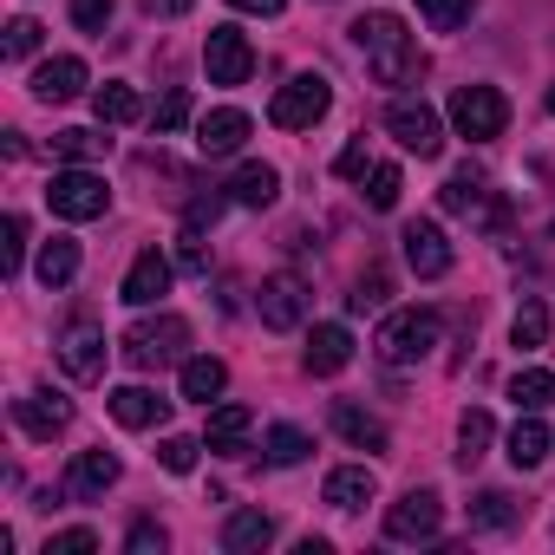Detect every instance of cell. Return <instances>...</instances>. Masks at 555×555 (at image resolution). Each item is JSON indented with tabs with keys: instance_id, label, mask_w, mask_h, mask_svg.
<instances>
[{
	"instance_id": "3957f363",
	"label": "cell",
	"mask_w": 555,
	"mask_h": 555,
	"mask_svg": "<svg viewBox=\"0 0 555 555\" xmlns=\"http://www.w3.org/2000/svg\"><path fill=\"white\" fill-rule=\"evenodd\" d=\"M47 209L60 216V222H99L105 209H112V190H105V177L99 170H53V183H47Z\"/></svg>"
},
{
	"instance_id": "681fc988",
	"label": "cell",
	"mask_w": 555,
	"mask_h": 555,
	"mask_svg": "<svg viewBox=\"0 0 555 555\" xmlns=\"http://www.w3.org/2000/svg\"><path fill=\"white\" fill-rule=\"evenodd\" d=\"M144 8H151V14H164V21H183L196 0H144Z\"/></svg>"
},
{
	"instance_id": "74e56055",
	"label": "cell",
	"mask_w": 555,
	"mask_h": 555,
	"mask_svg": "<svg viewBox=\"0 0 555 555\" xmlns=\"http://www.w3.org/2000/svg\"><path fill=\"white\" fill-rule=\"evenodd\" d=\"M0 53H8V60H34L40 53V27L21 14V21H8V40H0Z\"/></svg>"
},
{
	"instance_id": "7bdbcfd3",
	"label": "cell",
	"mask_w": 555,
	"mask_h": 555,
	"mask_svg": "<svg viewBox=\"0 0 555 555\" xmlns=\"http://www.w3.org/2000/svg\"><path fill=\"white\" fill-rule=\"evenodd\" d=\"M216 216H222V196H216V190H203V196H190V209H183V229H190V235H203Z\"/></svg>"
},
{
	"instance_id": "d4e9b609",
	"label": "cell",
	"mask_w": 555,
	"mask_h": 555,
	"mask_svg": "<svg viewBox=\"0 0 555 555\" xmlns=\"http://www.w3.org/2000/svg\"><path fill=\"white\" fill-rule=\"evenodd\" d=\"M34 274H40V288H66L73 274H79V242H73V235H53V242H40V261H34Z\"/></svg>"
},
{
	"instance_id": "7dc6e473",
	"label": "cell",
	"mask_w": 555,
	"mask_h": 555,
	"mask_svg": "<svg viewBox=\"0 0 555 555\" xmlns=\"http://www.w3.org/2000/svg\"><path fill=\"white\" fill-rule=\"evenodd\" d=\"M334 170H340V177H366V170H373V164H366V144L353 138V144H347V151L334 157Z\"/></svg>"
},
{
	"instance_id": "ee69618b",
	"label": "cell",
	"mask_w": 555,
	"mask_h": 555,
	"mask_svg": "<svg viewBox=\"0 0 555 555\" xmlns=\"http://www.w3.org/2000/svg\"><path fill=\"white\" fill-rule=\"evenodd\" d=\"M92 548H99L92 529H60V535H47V555H92Z\"/></svg>"
},
{
	"instance_id": "83f0119b",
	"label": "cell",
	"mask_w": 555,
	"mask_h": 555,
	"mask_svg": "<svg viewBox=\"0 0 555 555\" xmlns=\"http://www.w3.org/2000/svg\"><path fill=\"white\" fill-rule=\"evenodd\" d=\"M542 457H548V425L529 412V418H516V431H509V464H516V470H535Z\"/></svg>"
},
{
	"instance_id": "1f68e13d",
	"label": "cell",
	"mask_w": 555,
	"mask_h": 555,
	"mask_svg": "<svg viewBox=\"0 0 555 555\" xmlns=\"http://www.w3.org/2000/svg\"><path fill=\"white\" fill-rule=\"evenodd\" d=\"M522 516V503L509 496V490H483L477 503H470V529H509Z\"/></svg>"
},
{
	"instance_id": "7402d4cb",
	"label": "cell",
	"mask_w": 555,
	"mask_h": 555,
	"mask_svg": "<svg viewBox=\"0 0 555 555\" xmlns=\"http://www.w3.org/2000/svg\"><path fill=\"white\" fill-rule=\"evenodd\" d=\"M248 431H255V412L229 399V405H216V412H209V431H203V444H209V451H222V457H235V451L248 444Z\"/></svg>"
},
{
	"instance_id": "816d5d0a",
	"label": "cell",
	"mask_w": 555,
	"mask_h": 555,
	"mask_svg": "<svg viewBox=\"0 0 555 555\" xmlns=\"http://www.w3.org/2000/svg\"><path fill=\"white\" fill-rule=\"evenodd\" d=\"M548 112H555V86H548Z\"/></svg>"
},
{
	"instance_id": "7a4b0ae2",
	"label": "cell",
	"mask_w": 555,
	"mask_h": 555,
	"mask_svg": "<svg viewBox=\"0 0 555 555\" xmlns=\"http://www.w3.org/2000/svg\"><path fill=\"white\" fill-rule=\"evenodd\" d=\"M438 308H399V314H386V327H379V360L386 366H418L431 347H438Z\"/></svg>"
},
{
	"instance_id": "30bf717a",
	"label": "cell",
	"mask_w": 555,
	"mask_h": 555,
	"mask_svg": "<svg viewBox=\"0 0 555 555\" xmlns=\"http://www.w3.org/2000/svg\"><path fill=\"white\" fill-rule=\"evenodd\" d=\"M60 366H66V379H79V386L105 379V327H99V321H66V327H60Z\"/></svg>"
},
{
	"instance_id": "5b68a950",
	"label": "cell",
	"mask_w": 555,
	"mask_h": 555,
	"mask_svg": "<svg viewBox=\"0 0 555 555\" xmlns=\"http://www.w3.org/2000/svg\"><path fill=\"white\" fill-rule=\"evenodd\" d=\"M327 105H334V86H327L321 73H295L282 92H274L268 118L282 125V131H314V125L327 118Z\"/></svg>"
},
{
	"instance_id": "ac0fdd59",
	"label": "cell",
	"mask_w": 555,
	"mask_h": 555,
	"mask_svg": "<svg viewBox=\"0 0 555 555\" xmlns=\"http://www.w3.org/2000/svg\"><path fill=\"white\" fill-rule=\"evenodd\" d=\"M105 405H112V418H118L125 431H151V425H164V418H170V399H157L151 386H118Z\"/></svg>"
},
{
	"instance_id": "603a6c76",
	"label": "cell",
	"mask_w": 555,
	"mask_h": 555,
	"mask_svg": "<svg viewBox=\"0 0 555 555\" xmlns=\"http://www.w3.org/2000/svg\"><path fill=\"white\" fill-rule=\"evenodd\" d=\"M274 196H282V170L274 164H242L229 177V203H242V209H268Z\"/></svg>"
},
{
	"instance_id": "8fae6325",
	"label": "cell",
	"mask_w": 555,
	"mask_h": 555,
	"mask_svg": "<svg viewBox=\"0 0 555 555\" xmlns=\"http://www.w3.org/2000/svg\"><path fill=\"white\" fill-rule=\"evenodd\" d=\"M438 529H444L438 490H405V496L386 509V535H392V542H438Z\"/></svg>"
},
{
	"instance_id": "9c48e42d",
	"label": "cell",
	"mask_w": 555,
	"mask_h": 555,
	"mask_svg": "<svg viewBox=\"0 0 555 555\" xmlns=\"http://www.w3.org/2000/svg\"><path fill=\"white\" fill-rule=\"evenodd\" d=\"M203 66H209V86H248L255 73V47L242 27H209L203 40Z\"/></svg>"
},
{
	"instance_id": "60d3db41",
	"label": "cell",
	"mask_w": 555,
	"mask_h": 555,
	"mask_svg": "<svg viewBox=\"0 0 555 555\" xmlns=\"http://www.w3.org/2000/svg\"><path fill=\"white\" fill-rule=\"evenodd\" d=\"M379 301H386V274H379V268H366L360 282H353V295H347V308H353V314H366V308H379Z\"/></svg>"
},
{
	"instance_id": "484cf974",
	"label": "cell",
	"mask_w": 555,
	"mask_h": 555,
	"mask_svg": "<svg viewBox=\"0 0 555 555\" xmlns=\"http://www.w3.org/2000/svg\"><path fill=\"white\" fill-rule=\"evenodd\" d=\"M222 386H229V366H222V360H209V353L183 360V399H190V405H209V399H222Z\"/></svg>"
},
{
	"instance_id": "4dcf8cb0",
	"label": "cell",
	"mask_w": 555,
	"mask_h": 555,
	"mask_svg": "<svg viewBox=\"0 0 555 555\" xmlns=\"http://www.w3.org/2000/svg\"><path fill=\"white\" fill-rule=\"evenodd\" d=\"M490 431H496V425H490V412H483V405H470V412L457 418V464H464V470L490 451Z\"/></svg>"
},
{
	"instance_id": "2e32d148",
	"label": "cell",
	"mask_w": 555,
	"mask_h": 555,
	"mask_svg": "<svg viewBox=\"0 0 555 555\" xmlns=\"http://www.w3.org/2000/svg\"><path fill=\"white\" fill-rule=\"evenodd\" d=\"M112 483H118V457H112V451H79L60 490H66L73 503H99V496H105Z\"/></svg>"
},
{
	"instance_id": "ab89813d",
	"label": "cell",
	"mask_w": 555,
	"mask_h": 555,
	"mask_svg": "<svg viewBox=\"0 0 555 555\" xmlns=\"http://www.w3.org/2000/svg\"><path fill=\"white\" fill-rule=\"evenodd\" d=\"M196 451H203L196 438H164V451H157V464H164L170 477H190V470H196Z\"/></svg>"
},
{
	"instance_id": "8d00e7d4",
	"label": "cell",
	"mask_w": 555,
	"mask_h": 555,
	"mask_svg": "<svg viewBox=\"0 0 555 555\" xmlns=\"http://www.w3.org/2000/svg\"><path fill=\"white\" fill-rule=\"evenodd\" d=\"M99 151H105L99 131H60V138H53V157H66V164H86V157H99Z\"/></svg>"
},
{
	"instance_id": "836d02e7",
	"label": "cell",
	"mask_w": 555,
	"mask_h": 555,
	"mask_svg": "<svg viewBox=\"0 0 555 555\" xmlns=\"http://www.w3.org/2000/svg\"><path fill=\"white\" fill-rule=\"evenodd\" d=\"M542 340H548V308H542V301H522V308H516V321H509V347L535 353Z\"/></svg>"
},
{
	"instance_id": "e0dca14e",
	"label": "cell",
	"mask_w": 555,
	"mask_h": 555,
	"mask_svg": "<svg viewBox=\"0 0 555 555\" xmlns=\"http://www.w3.org/2000/svg\"><path fill=\"white\" fill-rule=\"evenodd\" d=\"M347 360H353V334H347L340 321H321V327L308 334V353H301V366H308L314 379H334Z\"/></svg>"
},
{
	"instance_id": "bcb514c9",
	"label": "cell",
	"mask_w": 555,
	"mask_h": 555,
	"mask_svg": "<svg viewBox=\"0 0 555 555\" xmlns=\"http://www.w3.org/2000/svg\"><path fill=\"white\" fill-rule=\"evenodd\" d=\"M21 255H27V222H21V216H8V242H0V261L21 268Z\"/></svg>"
},
{
	"instance_id": "b9f144b4",
	"label": "cell",
	"mask_w": 555,
	"mask_h": 555,
	"mask_svg": "<svg viewBox=\"0 0 555 555\" xmlns=\"http://www.w3.org/2000/svg\"><path fill=\"white\" fill-rule=\"evenodd\" d=\"M112 8H118V0H73V27H79V34H105Z\"/></svg>"
},
{
	"instance_id": "6da1fadb",
	"label": "cell",
	"mask_w": 555,
	"mask_h": 555,
	"mask_svg": "<svg viewBox=\"0 0 555 555\" xmlns=\"http://www.w3.org/2000/svg\"><path fill=\"white\" fill-rule=\"evenodd\" d=\"M353 47H360L366 73H373L379 86H405V79H418V40L405 34L399 14H366V21H353Z\"/></svg>"
},
{
	"instance_id": "44dd1931",
	"label": "cell",
	"mask_w": 555,
	"mask_h": 555,
	"mask_svg": "<svg viewBox=\"0 0 555 555\" xmlns=\"http://www.w3.org/2000/svg\"><path fill=\"white\" fill-rule=\"evenodd\" d=\"M274 542V516L268 509H229V522H222V548L229 555H261Z\"/></svg>"
},
{
	"instance_id": "9a60e30c",
	"label": "cell",
	"mask_w": 555,
	"mask_h": 555,
	"mask_svg": "<svg viewBox=\"0 0 555 555\" xmlns=\"http://www.w3.org/2000/svg\"><path fill=\"white\" fill-rule=\"evenodd\" d=\"M14 425L27 431V438H40V444H53L66 425H73V405L60 399V392H27V399H14Z\"/></svg>"
},
{
	"instance_id": "52a82bcc",
	"label": "cell",
	"mask_w": 555,
	"mask_h": 555,
	"mask_svg": "<svg viewBox=\"0 0 555 555\" xmlns=\"http://www.w3.org/2000/svg\"><path fill=\"white\" fill-rule=\"evenodd\" d=\"M386 131H392L412 157H438V151H444V125H438V112H431L425 99H392V105H386Z\"/></svg>"
},
{
	"instance_id": "f6af8a7d",
	"label": "cell",
	"mask_w": 555,
	"mask_h": 555,
	"mask_svg": "<svg viewBox=\"0 0 555 555\" xmlns=\"http://www.w3.org/2000/svg\"><path fill=\"white\" fill-rule=\"evenodd\" d=\"M164 542H170V535H164L157 522H131V535H125L131 555H164Z\"/></svg>"
},
{
	"instance_id": "7c38bea8",
	"label": "cell",
	"mask_w": 555,
	"mask_h": 555,
	"mask_svg": "<svg viewBox=\"0 0 555 555\" xmlns=\"http://www.w3.org/2000/svg\"><path fill=\"white\" fill-rule=\"evenodd\" d=\"M405 268L418 274V282H438V274H451V242L438 222H405Z\"/></svg>"
},
{
	"instance_id": "c3c4849f",
	"label": "cell",
	"mask_w": 555,
	"mask_h": 555,
	"mask_svg": "<svg viewBox=\"0 0 555 555\" xmlns=\"http://www.w3.org/2000/svg\"><path fill=\"white\" fill-rule=\"evenodd\" d=\"M229 8H242V14H261V21H274V14L288 8V0H229Z\"/></svg>"
},
{
	"instance_id": "f546056e",
	"label": "cell",
	"mask_w": 555,
	"mask_h": 555,
	"mask_svg": "<svg viewBox=\"0 0 555 555\" xmlns=\"http://www.w3.org/2000/svg\"><path fill=\"white\" fill-rule=\"evenodd\" d=\"M92 112H99V125H138L144 118V99L131 86H99L92 92Z\"/></svg>"
},
{
	"instance_id": "f907efd6",
	"label": "cell",
	"mask_w": 555,
	"mask_h": 555,
	"mask_svg": "<svg viewBox=\"0 0 555 555\" xmlns=\"http://www.w3.org/2000/svg\"><path fill=\"white\" fill-rule=\"evenodd\" d=\"M177 261H183V268H190V274H203V268H209V255H203V248H196V235H190V242H183V255H177Z\"/></svg>"
},
{
	"instance_id": "f1b7e54d",
	"label": "cell",
	"mask_w": 555,
	"mask_h": 555,
	"mask_svg": "<svg viewBox=\"0 0 555 555\" xmlns=\"http://www.w3.org/2000/svg\"><path fill=\"white\" fill-rule=\"evenodd\" d=\"M308 451H314V438H308L301 425H268V438H261V457H268V464H282V470L301 464Z\"/></svg>"
},
{
	"instance_id": "d590c367",
	"label": "cell",
	"mask_w": 555,
	"mask_h": 555,
	"mask_svg": "<svg viewBox=\"0 0 555 555\" xmlns=\"http://www.w3.org/2000/svg\"><path fill=\"white\" fill-rule=\"evenodd\" d=\"M399 190H405L399 164H373V170H366V203H373V209H392V203H399Z\"/></svg>"
},
{
	"instance_id": "cb8c5ba5",
	"label": "cell",
	"mask_w": 555,
	"mask_h": 555,
	"mask_svg": "<svg viewBox=\"0 0 555 555\" xmlns=\"http://www.w3.org/2000/svg\"><path fill=\"white\" fill-rule=\"evenodd\" d=\"M373 496H379V477H373L366 464H340V470L327 477V503H334V509H366Z\"/></svg>"
},
{
	"instance_id": "5bb4252c",
	"label": "cell",
	"mask_w": 555,
	"mask_h": 555,
	"mask_svg": "<svg viewBox=\"0 0 555 555\" xmlns=\"http://www.w3.org/2000/svg\"><path fill=\"white\" fill-rule=\"evenodd\" d=\"M242 144H248V112L216 105V112L196 118V151H203V157H235Z\"/></svg>"
},
{
	"instance_id": "f35d334b",
	"label": "cell",
	"mask_w": 555,
	"mask_h": 555,
	"mask_svg": "<svg viewBox=\"0 0 555 555\" xmlns=\"http://www.w3.org/2000/svg\"><path fill=\"white\" fill-rule=\"evenodd\" d=\"M151 125H157V131H183V125H190V92H183V86H177V92H164V99H157V112H151Z\"/></svg>"
},
{
	"instance_id": "277c9868",
	"label": "cell",
	"mask_w": 555,
	"mask_h": 555,
	"mask_svg": "<svg viewBox=\"0 0 555 555\" xmlns=\"http://www.w3.org/2000/svg\"><path fill=\"white\" fill-rule=\"evenodd\" d=\"M451 125H457V138L490 144V138H503V125H509V99H503L496 86H457V92H451Z\"/></svg>"
},
{
	"instance_id": "d6a6232c",
	"label": "cell",
	"mask_w": 555,
	"mask_h": 555,
	"mask_svg": "<svg viewBox=\"0 0 555 555\" xmlns=\"http://www.w3.org/2000/svg\"><path fill=\"white\" fill-rule=\"evenodd\" d=\"M509 399H516L522 412H548V405H555V373H542V366L516 373V379H509Z\"/></svg>"
},
{
	"instance_id": "ffe728a7",
	"label": "cell",
	"mask_w": 555,
	"mask_h": 555,
	"mask_svg": "<svg viewBox=\"0 0 555 555\" xmlns=\"http://www.w3.org/2000/svg\"><path fill=\"white\" fill-rule=\"evenodd\" d=\"M438 203H444L451 216H483V222L496 216V209H490V183H483V177H477L470 164L444 177V190H438Z\"/></svg>"
},
{
	"instance_id": "4fadbf2b",
	"label": "cell",
	"mask_w": 555,
	"mask_h": 555,
	"mask_svg": "<svg viewBox=\"0 0 555 555\" xmlns=\"http://www.w3.org/2000/svg\"><path fill=\"white\" fill-rule=\"evenodd\" d=\"M170 274H177V268H170V255H164V248H144V255L125 268V288H118V295H125L131 308H151V301H164V295H170Z\"/></svg>"
},
{
	"instance_id": "8992f818",
	"label": "cell",
	"mask_w": 555,
	"mask_h": 555,
	"mask_svg": "<svg viewBox=\"0 0 555 555\" xmlns=\"http://www.w3.org/2000/svg\"><path fill=\"white\" fill-rule=\"evenodd\" d=\"M183 347H190V321H183V314H157V321H138V327L125 334V360L144 366V373L183 360Z\"/></svg>"
},
{
	"instance_id": "ba28073f",
	"label": "cell",
	"mask_w": 555,
	"mask_h": 555,
	"mask_svg": "<svg viewBox=\"0 0 555 555\" xmlns=\"http://www.w3.org/2000/svg\"><path fill=\"white\" fill-rule=\"evenodd\" d=\"M255 314H261V327H274V334H295V327L308 321V282H301V274H268L261 295H255Z\"/></svg>"
},
{
	"instance_id": "d6986e66",
	"label": "cell",
	"mask_w": 555,
	"mask_h": 555,
	"mask_svg": "<svg viewBox=\"0 0 555 555\" xmlns=\"http://www.w3.org/2000/svg\"><path fill=\"white\" fill-rule=\"evenodd\" d=\"M79 92H86V60H73V53L47 60V66L34 73V99H40V105H66V99H79Z\"/></svg>"
},
{
	"instance_id": "4316f807",
	"label": "cell",
	"mask_w": 555,
	"mask_h": 555,
	"mask_svg": "<svg viewBox=\"0 0 555 555\" xmlns=\"http://www.w3.org/2000/svg\"><path fill=\"white\" fill-rule=\"evenodd\" d=\"M334 431H340L347 444H360V451H386V444H392V438H386V425H379L373 412H360V405H347V399L334 405Z\"/></svg>"
},
{
	"instance_id": "e575fe53",
	"label": "cell",
	"mask_w": 555,
	"mask_h": 555,
	"mask_svg": "<svg viewBox=\"0 0 555 555\" xmlns=\"http://www.w3.org/2000/svg\"><path fill=\"white\" fill-rule=\"evenodd\" d=\"M470 8H477V0H418V14H425L431 34H457L470 21Z\"/></svg>"
}]
</instances>
